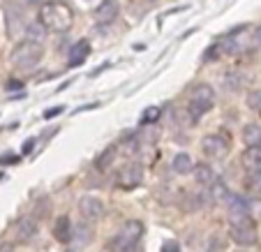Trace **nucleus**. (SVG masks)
<instances>
[{
    "mask_svg": "<svg viewBox=\"0 0 261 252\" xmlns=\"http://www.w3.org/2000/svg\"><path fill=\"white\" fill-rule=\"evenodd\" d=\"M192 171H194V181H197L199 185H211L213 181H215V171H213V167L206 162L192 167Z\"/></svg>",
    "mask_w": 261,
    "mask_h": 252,
    "instance_id": "nucleus-16",
    "label": "nucleus"
},
{
    "mask_svg": "<svg viewBox=\"0 0 261 252\" xmlns=\"http://www.w3.org/2000/svg\"><path fill=\"white\" fill-rule=\"evenodd\" d=\"M114 155H116V150H114V148H109L107 153H104L102 158L97 160V167H99V169H107V164L111 162V160H114Z\"/></svg>",
    "mask_w": 261,
    "mask_h": 252,
    "instance_id": "nucleus-25",
    "label": "nucleus"
},
{
    "mask_svg": "<svg viewBox=\"0 0 261 252\" xmlns=\"http://www.w3.org/2000/svg\"><path fill=\"white\" fill-rule=\"evenodd\" d=\"M44 37H46V28L42 26V21H33V23L25 26V40L28 42L40 44V42H44Z\"/></svg>",
    "mask_w": 261,
    "mask_h": 252,
    "instance_id": "nucleus-17",
    "label": "nucleus"
},
{
    "mask_svg": "<svg viewBox=\"0 0 261 252\" xmlns=\"http://www.w3.org/2000/svg\"><path fill=\"white\" fill-rule=\"evenodd\" d=\"M192 158H190L188 153H178L176 158H173V162H171V169H173V173H190L192 171Z\"/></svg>",
    "mask_w": 261,
    "mask_h": 252,
    "instance_id": "nucleus-19",
    "label": "nucleus"
},
{
    "mask_svg": "<svg viewBox=\"0 0 261 252\" xmlns=\"http://www.w3.org/2000/svg\"><path fill=\"white\" fill-rule=\"evenodd\" d=\"M0 252H12V250H10V245H5V247H3V250H0Z\"/></svg>",
    "mask_w": 261,
    "mask_h": 252,
    "instance_id": "nucleus-31",
    "label": "nucleus"
},
{
    "mask_svg": "<svg viewBox=\"0 0 261 252\" xmlns=\"http://www.w3.org/2000/svg\"><path fill=\"white\" fill-rule=\"evenodd\" d=\"M10 60H12V67L14 69H19V72H30V69H35L40 65L42 46L35 44V42H23V44H19L12 51Z\"/></svg>",
    "mask_w": 261,
    "mask_h": 252,
    "instance_id": "nucleus-4",
    "label": "nucleus"
},
{
    "mask_svg": "<svg viewBox=\"0 0 261 252\" xmlns=\"http://www.w3.org/2000/svg\"><path fill=\"white\" fill-rule=\"evenodd\" d=\"M54 236L58 238L60 243H69V241H72V222H69V218L60 215V218L56 220V224H54Z\"/></svg>",
    "mask_w": 261,
    "mask_h": 252,
    "instance_id": "nucleus-15",
    "label": "nucleus"
},
{
    "mask_svg": "<svg viewBox=\"0 0 261 252\" xmlns=\"http://www.w3.org/2000/svg\"><path fill=\"white\" fill-rule=\"evenodd\" d=\"M243 141L247 146H261V125L250 123L243 128Z\"/></svg>",
    "mask_w": 261,
    "mask_h": 252,
    "instance_id": "nucleus-18",
    "label": "nucleus"
},
{
    "mask_svg": "<svg viewBox=\"0 0 261 252\" xmlns=\"http://www.w3.org/2000/svg\"><path fill=\"white\" fill-rule=\"evenodd\" d=\"M162 252H180V250H178V243L176 241H169V243H164Z\"/></svg>",
    "mask_w": 261,
    "mask_h": 252,
    "instance_id": "nucleus-29",
    "label": "nucleus"
},
{
    "mask_svg": "<svg viewBox=\"0 0 261 252\" xmlns=\"http://www.w3.org/2000/svg\"><path fill=\"white\" fill-rule=\"evenodd\" d=\"M208 188H211L206 192L208 204H222V201H227V199H229V188L224 185V181H217V178H215Z\"/></svg>",
    "mask_w": 261,
    "mask_h": 252,
    "instance_id": "nucleus-13",
    "label": "nucleus"
},
{
    "mask_svg": "<svg viewBox=\"0 0 261 252\" xmlns=\"http://www.w3.org/2000/svg\"><path fill=\"white\" fill-rule=\"evenodd\" d=\"M224 247H227V241H224V236H222L220 232L211 234L206 241V252H224Z\"/></svg>",
    "mask_w": 261,
    "mask_h": 252,
    "instance_id": "nucleus-20",
    "label": "nucleus"
},
{
    "mask_svg": "<svg viewBox=\"0 0 261 252\" xmlns=\"http://www.w3.org/2000/svg\"><path fill=\"white\" fill-rule=\"evenodd\" d=\"M33 146H35V139H30V141H25V146H23V150H21V155H28Z\"/></svg>",
    "mask_w": 261,
    "mask_h": 252,
    "instance_id": "nucleus-30",
    "label": "nucleus"
},
{
    "mask_svg": "<svg viewBox=\"0 0 261 252\" xmlns=\"http://www.w3.org/2000/svg\"><path fill=\"white\" fill-rule=\"evenodd\" d=\"M229 234H231V238L238 243V245H252V243H256V224L250 215L243 218V220L231 222Z\"/></svg>",
    "mask_w": 261,
    "mask_h": 252,
    "instance_id": "nucleus-5",
    "label": "nucleus"
},
{
    "mask_svg": "<svg viewBox=\"0 0 261 252\" xmlns=\"http://www.w3.org/2000/svg\"><path fill=\"white\" fill-rule=\"evenodd\" d=\"M79 213L86 222H95V220L102 218L104 204L99 201L97 197H93V194H86V197L79 199Z\"/></svg>",
    "mask_w": 261,
    "mask_h": 252,
    "instance_id": "nucleus-8",
    "label": "nucleus"
},
{
    "mask_svg": "<svg viewBox=\"0 0 261 252\" xmlns=\"http://www.w3.org/2000/svg\"><path fill=\"white\" fill-rule=\"evenodd\" d=\"M180 206L185 208V213H197L199 208H201V199H199V197H194V194H188V192H182Z\"/></svg>",
    "mask_w": 261,
    "mask_h": 252,
    "instance_id": "nucleus-21",
    "label": "nucleus"
},
{
    "mask_svg": "<svg viewBox=\"0 0 261 252\" xmlns=\"http://www.w3.org/2000/svg\"><path fill=\"white\" fill-rule=\"evenodd\" d=\"M37 229H40V224H37V218H35V215H21V218L16 220V224H14L16 238H19L21 243H25V241H30V238H35Z\"/></svg>",
    "mask_w": 261,
    "mask_h": 252,
    "instance_id": "nucleus-10",
    "label": "nucleus"
},
{
    "mask_svg": "<svg viewBox=\"0 0 261 252\" xmlns=\"http://www.w3.org/2000/svg\"><path fill=\"white\" fill-rule=\"evenodd\" d=\"M243 167L250 173L261 171V146H247V150L243 153Z\"/></svg>",
    "mask_w": 261,
    "mask_h": 252,
    "instance_id": "nucleus-12",
    "label": "nucleus"
},
{
    "mask_svg": "<svg viewBox=\"0 0 261 252\" xmlns=\"http://www.w3.org/2000/svg\"><path fill=\"white\" fill-rule=\"evenodd\" d=\"M247 104H250L252 109L261 111V90H252V93L247 95Z\"/></svg>",
    "mask_w": 261,
    "mask_h": 252,
    "instance_id": "nucleus-24",
    "label": "nucleus"
},
{
    "mask_svg": "<svg viewBox=\"0 0 261 252\" xmlns=\"http://www.w3.org/2000/svg\"><path fill=\"white\" fill-rule=\"evenodd\" d=\"M63 111H65V107H60V104H58V107H51V109H46L42 116H44V118H54V116H60Z\"/></svg>",
    "mask_w": 261,
    "mask_h": 252,
    "instance_id": "nucleus-27",
    "label": "nucleus"
},
{
    "mask_svg": "<svg viewBox=\"0 0 261 252\" xmlns=\"http://www.w3.org/2000/svg\"><path fill=\"white\" fill-rule=\"evenodd\" d=\"M203 153L208 155V158H224V155L229 153V139L224 137V134H208L206 139H203Z\"/></svg>",
    "mask_w": 261,
    "mask_h": 252,
    "instance_id": "nucleus-7",
    "label": "nucleus"
},
{
    "mask_svg": "<svg viewBox=\"0 0 261 252\" xmlns=\"http://www.w3.org/2000/svg\"><path fill=\"white\" fill-rule=\"evenodd\" d=\"M227 218L229 222H236V220H243L250 215V204L245 201L243 197H238V194H229L227 199Z\"/></svg>",
    "mask_w": 261,
    "mask_h": 252,
    "instance_id": "nucleus-11",
    "label": "nucleus"
},
{
    "mask_svg": "<svg viewBox=\"0 0 261 252\" xmlns=\"http://www.w3.org/2000/svg\"><path fill=\"white\" fill-rule=\"evenodd\" d=\"M141 236H143V224L139 220H129L118 232V236L109 241V247H111V252H139Z\"/></svg>",
    "mask_w": 261,
    "mask_h": 252,
    "instance_id": "nucleus-2",
    "label": "nucleus"
},
{
    "mask_svg": "<svg viewBox=\"0 0 261 252\" xmlns=\"http://www.w3.org/2000/svg\"><path fill=\"white\" fill-rule=\"evenodd\" d=\"M40 21L46 30H56V33H67L72 28V10L65 3L54 0V3H44L40 7Z\"/></svg>",
    "mask_w": 261,
    "mask_h": 252,
    "instance_id": "nucleus-1",
    "label": "nucleus"
},
{
    "mask_svg": "<svg viewBox=\"0 0 261 252\" xmlns=\"http://www.w3.org/2000/svg\"><path fill=\"white\" fill-rule=\"evenodd\" d=\"M160 114H162V111H160V107H148V109L141 114V125L155 123V120L160 118Z\"/></svg>",
    "mask_w": 261,
    "mask_h": 252,
    "instance_id": "nucleus-23",
    "label": "nucleus"
},
{
    "mask_svg": "<svg viewBox=\"0 0 261 252\" xmlns=\"http://www.w3.org/2000/svg\"><path fill=\"white\" fill-rule=\"evenodd\" d=\"M213 104H215V90H213V86L197 84L192 88V93H190V99H188V114H190V118L197 123V120L201 118L206 111L213 109Z\"/></svg>",
    "mask_w": 261,
    "mask_h": 252,
    "instance_id": "nucleus-3",
    "label": "nucleus"
},
{
    "mask_svg": "<svg viewBox=\"0 0 261 252\" xmlns=\"http://www.w3.org/2000/svg\"><path fill=\"white\" fill-rule=\"evenodd\" d=\"M250 44L261 46V26H256V28L252 30V35H250Z\"/></svg>",
    "mask_w": 261,
    "mask_h": 252,
    "instance_id": "nucleus-26",
    "label": "nucleus"
},
{
    "mask_svg": "<svg viewBox=\"0 0 261 252\" xmlns=\"http://www.w3.org/2000/svg\"><path fill=\"white\" fill-rule=\"evenodd\" d=\"M118 12H120V5L116 0H102L97 7H95V21L99 26H107V23H114L118 19Z\"/></svg>",
    "mask_w": 261,
    "mask_h": 252,
    "instance_id": "nucleus-9",
    "label": "nucleus"
},
{
    "mask_svg": "<svg viewBox=\"0 0 261 252\" xmlns=\"http://www.w3.org/2000/svg\"><path fill=\"white\" fill-rule=\"evenodd\" d=\"M74 236L79 238V243H88L90 236H93V232H90L88 224H79V227H72V238Z\"/></svg>",
    "mask_w": 261,
    "mask_h": 252,
    "instance_id": "nucleus-22",
    "label": "nucleus"
},
{
    "mask_svg": "<svg viewBox=\"0 0 261 252\" xmlns=\"http://www.w3.org/2000/svg\"><path fill=\"white\" fill-rule=\"evenodd\" d=\"M141 181H143V169H141V164H137V162L125 164V167L116 173V183L125 190L141 185Z\"/></svg>",
    "mask_w": 261,
    "mask_h": 252,
    "instance_id": "nucleus-6",
    "label": "nucleus"
},
{
    "mask_svg": "<svg viewBox=\"0 0 261 252\" xmlns=\"http://www.w3.org/2000/svg\"><path fill=\"white\" fill-rule=\"evenodd\" d=\"M250 188H252V190H254V192H261V171H259V173H252Z\"/></svg>",
    "mask_w": 261,
    "mask_h": 252,
    "instance_id": "nucleus-28",
    "label": "nucleus"
},
{
    "mask_svg": "<svg viewBox=\"0 0 261 252\" xmlns=\"http://www.w3.org/2000/svg\"><path fill=\"white\" fill-rule=\"evenodd\" d=\"M88 56H90V44L86 40H79L69 49V65H84Z\"/></svg>",
    "mask_w": 261,
    "mask_h": 252,
    "instance_id": "nucleus-14",
    "label": "nucleus"
}]
</instances>
